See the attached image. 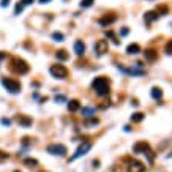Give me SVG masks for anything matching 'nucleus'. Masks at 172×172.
<instances>
[{
	"instance_id": "obj_4",
	"label": "nucleus",
	"mask_w": 172,
	"mask_h": 172,
	"mask_svg": "<svg viewBox=\"0 0 172 172\" xmlns=\"http://www.w3.org/2000/svg\"><path fill=\"white\" fill-rule=\"evenodd\" d=\"M49 73L56 77V79H65L68 76V70L63 65H52L49 68Z\"/></svg>"
},
{
	"instance_id": "obj_17",
	"label": "nucleus",
	"mask_w": 172,
	"mask_h": 172,
	"mask_svg": "<svg viewBox=\"0 0 172 172\" xmlns=\"http://www.w3.org/2000/svg\"><path fill=\"white\" fill-rule=\"evenodd\" d=\"M56 59H57V60H60V62H65V60H68V59H70V54H68L65 49H60V51H57V52H56Z\"/></svg>"
},
{
	"instance_id": "obj_26",
	"label": "nucleus",
	"mask_w": 172,
	"mask_h": 172,
	"mask_svg": "<svg viewBox=\"0 0 172 172\" xmlns=\"http://www.w3.org/2000/svg\"><path fill=\"white\" fill-rule=\"evenodd\" d=\"M106 37H109V38H112V41H114L115 44H119V40H117V38L114 37V33H112L111 30H109V32H106Z\"/></svg>"
},
{
	"instance_id": "obj_25",
	"label": "nucleus",
	"mask_w": 172,
	"mask_h": 172,
	"mask_svg": "<svg viewBox=\"0 0 172 172\" xmlns=\"http://www.w3.org/2000/svg\"><path fill=\"white\" fill-rule=\"evenodd\" d=\"M156 13H158V14H159V13L166 14V13H167V8H166L164 5H161V6H158V8H156Z\"/></svg>"
},
{
	"instance_id": "obj_3",
	"label": "nucleus",
	"mask_w": 172,
	"mask_h": 172,
	"mask_svg": "<svg viewBox=\"0 0 172 172\" xmlns=\"http://www.w3.org/2000/svg\"><path fill=\"white\" fill-rule=\"evenodd\" d=\"M2 85H3L10 93H19V92H21V84H19V81H14V79H10V77H2Z\"/></svg>"
},
{
	"instance_id": "obj_21",
	"label": "nucleus",
	"mask_w": 172,
	"mask_h": 172,
	"mask_svg": "<svg viewBox=\"0 0 172 172\" xmlns=\"http://www.w3.org/2000/svg\"><path fill=\"white\" fill-rule=\"evenodd\" d=\"M93 112H95L93 107H82V114H84V117H92Z\"/></svg>"
},
{
	"instance_id": "obj_5",
	"label": "nucleus",
	"mask_w": 172,
	"mask_h": 172,
	"mask_svg": "<svg viewBox=\"0 0 172 172\" xmlns=\"http://www.w3.org/2000/svg\"><path fill=\"white\" fill-rule=\"evenodd\" d=\"M48 152L51 155H59V156H65L66 155V147L63 144H51L48 145Z\"/></svg>"
},
{
	"instance_id": "obj_23",
	"label": "nucleus",
	"mask_w": 172,
	"mask_h": 172,
	"mask_svg": "<svg viewBox=\"0 0 172 172\" xmlns=\"http://www.w3.org/2000/svg\"><path fill=\"white\" fill-rule=\"evenodd\" d=\"M92 5H93V0H82V2H81V6L82 8H88Z\"/></svg>"
},
{
	"instance_id": "obj_19",
	"label": "nucleus",
	"mask_w": 172,
	"mask_h": 172,
	"mask_svg": "<svg viewBox=\"0 0 172 172\" xmlns=\"http://www.w3.org/2000/svg\"><path fill=\"white\" fill-rule=\"evenodd\" d=\"M81 107V104H79V101L77 99H71V101L68 103V109L71 111V112H76L77 109Z\"/></svg>"
},
{
	"instance_id": "obj_14",
	"label": "nucleus",
	"mask_w": 172,
	"mask_h": 172,
	"mask_svg": "<svg viewBox=\"0 0 172 172\" xmlns=\"http://www.w3.org/2000/svg\"><path fill=\"white\" fill-rule=\"evenodd\" d=\"M158 16H159V14H158L156 11H149V13L144 14V19H145L147 24H150V22H153V21H156Z\"/></svg>"
},
{
	"instance_id": "obj_22",
	"label": "nucleus",
	"mask_w": 172,
	"mask_h": 172,
	"mask_svg": "<svg viewBox=\"0 0 172 172\" xmlns=\"http://www.w3.org/2000/svg\"><path fill=\"white\" fill-rule=\"evenodd\" d=\"M52 38L56 40V41H63V38H65V37H63V33H60V32H54L52 33Z\"/></svg>"
},
{
	"instance_id": "obj_9",
	"label": "nucleus",
	"mask_w": 172,
	"mask_h": 172,
	"mask_svg": "<svg viewBox=\"0 0 172 172\" xmlns=\"http://www.w3.org/2000/svg\"><path fill=\"white\" fill-rule=\"evenodd\" d=\"M128 172H145V166H144L141 161L133 159L128 166Z\"/></svg>"
},
{
	"instance_id": "obj_20",
	"label": "nucleus",
	"mask_w": 172,
	"mask_h": 172,
	"mask_svg": "<svg viewBox=\"0 0 172 172\" xmlns=\"http://www.w3.org/2000/svg\"><path fill=\"white\" fill-rule=\"evenodd\" d=\"M144 119H145V115H144L142 112H136V114H133V115H131V120H133V122H136V123L142 122Z\"/></svg>"
},
{
	"instance_id": "obj_13",
	"label": "nucleus",
	"mask_w": 172,
	"mask_h": 172,
	"mask_svg": "<svg viewBox=\"0 0 172 172\" xmlns=\"http://www.w3.org/2000/svg\"><path fill=\"white\" fill-rule=\"evenodd\" d=\"M144 57H145V60H149V62H155L158 59V52L155 49H145L144 51Z\"/></svg>"
},
{
	"instance_id": "obj_18",
	"label": "nucleus",
	"mask_w": 172,
	"mask_h": 172,
	"mask_svg": "<svg viewBox=\"0 0 172 172\" xmlns=\"http://www.w3.org/2000/svg\"><path fill=\"white\" fill-rule=\"evenodd\" d=\"M150 93H152V98H153V99H158V101L163 98V90H161L159 87H153Z\"/></svg>"
},
{
	"instance_id": "obj_12",
	"label": "nucleus",
	"mask_w": 172,
	"mask_h": 172,
	"mask_svg": "<svg viewBox=\"0 0 172 172\" xmlns=\"http://www.w3.org/2000/svg\"><path fill=\"white\" fill-rule=\"evenodd\" d=\"M74 52H76V56H84L85 54V44L82 40L74 41Z\"/></svg>"
},
{
	"instance_id": "obj_6",
	"label": "nucleus",
	"mask_w": 172,
	"mask_h": 172,
	"mask_svg": "<svg viewBox=\"0 0 172 172\" xmlns=\"http://www.w3.org/2000/svg\"><path fill=\"white\" fill-rule=\"evenodd\" d=\"M90 149H92V144H90V142H84V144H81V145H79V149L76 150V153H74V155L70 158V161H74V159L81 158L82 155H85V153H87Z\"/></svg>"
},
{
	"instance_id": "obj_35",
	"label": "nucleus",
	"mask_w": 172,
	"mask_h": 172,
	"mask_svg": "<svg viewBox=\"0 0 172 172\" xmlns=\"http://www.w3.org/2000/svg\"><path fill=\"white\" fill-rule=\"evenodd\" d=\"M3 59H6V54L5 52H0V60H3Z\"/></svg>"
},
{
	"instance_id": "obj_28",
	"label": "nucleus",
	"mask_w": 172,
	"mask_h": 172,
	"mask_svg": "<svg viewBox=\"0 0 172 172\" xmlns=\"http://www.w3.org/2000/svg\"><path fill=\"white\" fill-rule=\"evenodd\" d=\"M8 5H10V0H2V3H0V6H2V8H5Z\"/></svg>"
},
{
	"instance_id": "obj_8",
	"label": "nucleus",
	"mask_w": 172,
	"mask_h": 172,
	"mask_svg": "<svg viewBox=\"0 0 172 172\" xmlns=\"http://www.w3.org/2000/svg\"><path fill=\"white\" fill-rule=\"evenodd\" d=\"M117 68H119L120 71H123V73L130 74V76H144L145 74V71L144 70H136V68H125L122 65H117Z\"/></svg>"
},
{
	"instance_id": "obj_11",
	"label": "nucleus",
	"mask_w": 172,
	"mask_h": 172,
	"mask_svg": "<svg viewBox=\"0 0 172 172\" xmlns=\"http://www.w3.org/2000/svg\"><path fill=\"white\" fill-rule=\"evenodd\" d=\"M134 153H145L149 150V144L145 141H142V142H138V144H134V147H133Z\"/></svg>"
},
{
	"instance_id": "obj_29",
	"label": "nucleus",
	"mask_w": 172,
	"mask_h": 172,
	"mask_svg": "<svg viewBox=\"0 0 172 172\" xmlns=\"http://www.w3.org/2000/svg\"><path fill=\"white\" fill-rule=\"evenodd\" d=\"M25 163H27V164H37V159H30V158H27Z\"/></svg>"
},
{
	"instance_id": "obj_34",
	"label": "nucleus",
	"mask_w": 172,
	"mask_h": 172,
	"mask_svg": "<svg viewBox=\"0 0 172 172\" xmlns=\"http://www.w3.org/2000/svg\"><path fill=\"white\" fill-rule=\"evenodd\" d=\"M120 33H122V37H125V35L128 33V29H122V32H120Z\"/></svg>"
},
{
	"instance_id": "obj_37",
	"label": "nucleus",
	"mask_w": 172,
	"mask_h": 172,
	"mask_svg": "<svg viewBox=\"0 0 172 172\" xmlns=\"http://www.w3.org/2000/svg\"><path fill=\"white\" fill-rule=\"evenodd\" d=\"M14 172H19V170H14Z\"/></svg>"
},
{
	"instance_id": "obj_32",
	"label": "nucleus",
	"mask_w": 172,
	"mask_h": 172,
	"mask_svg": "<svg viewBox=\"0 0 172 172\" xmlns=\"http://www.w3.org/2000/svg\"><path fill=\"white\" fill-rule=\"evenodd\" d=\"M10 123H11V122H10V120H8V119H2V125H6V126H8V125H10Z\"/></svg>"
},
{
	"instance_id": "obj_36",
	"label": "nucleus",
	"mask_w": 172,
	"mask_h": 172,
	"mask_svg": "<svg viewBox=\"0 0 172 172\" xmlns=\"http://www.w3.org/2000/svg\"><path fill=\"white\" fill-rule=\"evenodd\" d=\"M51 0H40V3H49Z\"/></svg>"
},
{
	"instance_id": "obj_24",
	"label": "nucleus",
	"mask_w": 172,
	"mask_h": 172,
	"mask_svg": "<svg viewBox=\"0 0 172 172\" xmlns=\"http://www.w3.org/2000/svg\"><path fill=\"white\" fill-rule=\"evenodd\" d=\"M164 51H166L167 54H172V40H169V41L166 43V46H164Z\"/></svg>"
},
{
	"instance_id": "obj_33",
	"label": "nucleus",
	"mask_w": 172,
	"mask_h": 172,
	"mask_svg": "<svg viewBox=\"0 0 172 172\" xmlns=\"http://www.w3.org/2000/svg\"><path fill=\"white\" fill-rule=\"evenodd\" d=\"M21 2H22V5H30L33 0H21Z\"/></svg>"
},
{
	"instance_id": "obj_10",
	"label": "nucleus",
	"mask_w": 172,
	"mask_h": 172,
	"mask_svg": "<svg viewBox=\"0 0 172 172\" xmlns=\"http://www.w3.org/2000/svg\"><path fill=\"white\" fill-rule=\"evenodd\" d=\"M115 21H117V16L115 14H104L103 17H99V19H98V24L103 25V27H106V25H111Z\"/></svg>"
},
{
	"instance_id": "obj_1",
	"label": "nucleus",
	"mask_w": 172,
	"mask_h": 172,
	"mask_svg": "<svg viewBox=\"0 0 172 172\" xmlns=\"http://www.w3.org/2000/svg\"><path fill=\"white\" fill-rule=\"evenodd\" d=\"M109 87H111V82H109V79L104 77V76L95 77L93 82H92V88L95 90V93L99 95V96L109 95Z\"/></svg>"
},
{
	"instance_id": "obj_16",
	"label": "nucleus",
	"mask_w": 172,
	"mask_h": 172,
	"mask_svg": "<svg viewBox=\"0 0 172 172\" xmlns=\"http://www.w3.org/2000/svg\"><path fill=\"white\" fill-rule=\"evenodd\" d=\"M17 123L22 126H30L32 125V119L27 115H17Z\"/></svg>"
},
{
	"instance_id": "obj_15",
	"label": "nucleus",
	"mask_w": 172,
	"mask_h": 172,
	"mask_svg": "<svg viewBox=\"0 0 172 172\" xmlns=\"http://www.w3.org/2000/svg\"><path fill=\"white\" fill-rule=\"evenodd\" d=\"M138 52H141V46L138 43H133L126 48V54H130V56H134V54H138Z\"/></svg>"
},
{
	"instance_id": "obj_7",
	"label": "nucleus",
	"mask_w": 172,
	"mask_h": 172,
	"mask_svg": "<svg viewBox=\"0 0 172 172\" xmlns=\"http://www.w3.org/2000/svg\"><path fill=\"white\" fill-rule=\"evenodd\" d=\"M95 51L98 56H103V54H106L107 51H109V43H107V40H98L95 43Z\"/></svg>"
},
{
	"instance_id": "obj_30",
	"label": "nucleus",
	"mask_w": 172,
	"mask_h": 172,
	"mask_svg": "<svg viewBox=\"0 0 172 172\" xmlns=\"http://www.w3.org/2000/svg\"><path fill=\"white\" fill-rule=\"evenodd\" d=\"M21 11H22V5H19V3H17V5H16V14H19Z\"/></svg>"
},
{
	"instance_id": "obj_2",
	"label": "nucleus",
	"mask_w": 172,
	"mask_h": 172,
	"mask_svg": "<svg viewBox=\"0 0 172 172\" xmlns=\"http://www.w3.org/2000/svg\"><path fill=\"white\" fill-rule=\"evenodd\" d=\"M10 68L17 74H25V73H29V70H30V66L27 65V62H24L19 57H13L11 59V66Z\"/></svg>"
},
{
	"instance_id": "obj_27",
	"label": "nucleus",
	"mask_w": 172,
	"mask_h": 172,
	"mask_svg": "<svg viewBox=\"0 0 172 172\" xmlns=\"http://www.w3.org/2000/svg\"><path fill=\"white\" fill-rule=\"evenodd\" d=\"M56 101H66V98L63 95H56Z\"/></svg>"
},
{
	"instance_id": "obj_31",
	"label": "nucleus",
	"mask_w": 172,
	"mask_h": 172,
	"mask_svg": "<svg viewBox=\"0 0 172 172\" xmlns=\"http://www.w3.org/2000/svg\"><path fill=\"white\" fill-rule=\"evenodd\" d=\"M8 158V153H3V152H0V159H5Z\"/></svg>"
}]
</instances>
